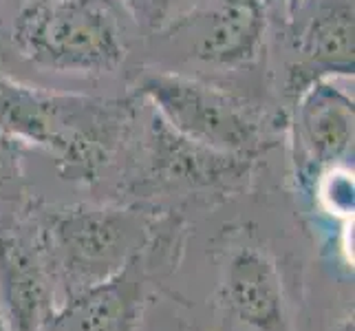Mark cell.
Segmentation results:
<instances>
[{
	"label": "cell",
	"instance_id": "obj_10",
	"mask_svg": "<svg viewBox=\"0 0 355 331\" xmlns=\"http://www.w3.org/2000/svg\"><path fill=\"white\" fill-rule=\"evenodd\" d=\"M309 62L327 73H353V7L336 5L320 11L307 24L300 42Z\"/></svg>",
	"mask_w": 355,
	"mask_h": 331
},
{
	"label": "cell",
	"instance_id": "obj_2",
	"mask_svg": "<svg viewBox=\"0 0 355 331\" xmlns=\"http://www.w3.org/2000/svg\"><path fill=\"white\" fill-rule=\"evenodd\" d=\"M117 124V113L104 102L0 76V130L20 144L44 146L71 164L91 166L106 157Z\"/></svg>",
	"mask_w": 355,
	"mask_h": 331
},
{
	"label": "cell",
	"instance_id": "obj_3",
	"mask_svg": "<svg viewBox=\"0 0 355 331\" xmlns=\"http://www.w3.org/2000/svg\"><path fill=\"white\" fill-rule=\"evenodd\" d=\"M139 93L179 137L218 155H243L261 144L259 121L239 100L201 80L168 71L146 73Z\"/></svg>",
	"mask_w": 355,
	"mask_h": 331
},
{
	"label": "cell",
	"instance_id": "obj_6",
	"mask_svg": "<svg viewBox=\"0 0 355 331\" xmlns=\"http://www.w3.org/2000/svg\"><path fill=\"white\" fill-rule=\"evenodd\" d=\"M141 303L144 278L130 259L115 276L71 296L44 331H135Z\"/></svg>",
	"mask_w": 355,
	"mask_h": 331
},
{
	"label": "cell",
	"instance_id": "obj_13",
	"mask_svg": "<svg viewBox=\"0 0 355 331\" xmlns=\"http://www.w3.org/2000/svg\"><path fill=\"white\" fill-rule=\"evenodd\" d=\"M285 3H287L289 11H291V14H293V11H298L300 7H304V5H307L309 0H285Z\"/></svg>",
	"mask_w": 355,
	"mask_h": 331
},
{
	"label": "cell",
	"instance_id": "obj_1",
	"mask_svg": "<svg viewBox=\"0 0 355 331\" xmlns=\"http://www.w3.org/2000/svg\"><path fill=\"white\" fill-rule=\"evenodd\" d=\"M11 42L33 67L76 76L113 73L128 53L108 0H31L18 11Z\"/></svg>",
	"mask_w": 355,
	"mask_h": 331
},
{
	"label": "cell",
	"instance_id": "obj_11",
	"mask_svg": "<svg viewBox=\"0 0 355 331\" xmlns=\"http://www.w3.org/2000/svg\"><path fill=\"white\" fill-rule=\"evenodd\" d=\"M186 3L188 0H124L132 18H137L139 22L148 24L153 29L168 24Z\"/></svg>",
	"mask_w": 355,
	"mask_h": 331
},
{
	"label": "cell",
	"instance_id": "obj_5",
	"mask_svg": "<svg viewBox=\"0 0 355 331\" xmlns=\"http://www.w3.org/2000/svg\"><path fill=\"white\" fill-rule=\"evenodd\" d=\"M0 305L11 331H44L55 314L40 243L14 232H0Z\"/></svg>",
	"mask_w": 355,
	"mask_h": 331
},
{
	"label": "cell",
	"instance_id": "obj_8",
	"mask_svg": "<svg viewBox=\"0 0 355 331\" xmlns=\"http://www.w3.org/2000/svg\"><path fill=\"white\" fill-rule=\"evenodd\" d=\"M298 133L311 159L338 164L353 148V100L324 78H313L300 93Z\"/></svg>",
	"mask_w": 355,
	"mask_h": 331
},
{
	"label": "cell",
	"instance_id": "obj_12",
	"mask_svg": "<svg viewBox=\"0 0 355 331\" xmlns=\"http://www.w3.org/2000/svg\"><path fill=\"white\" fill-rule=\"evenodd\" d=\"M20 175V142L0 130V192Z\"/></svg>",
	"mask_w": 355,
	"mask_h": 331
},
{
	"label": "cell",
	"instance_id": "obj_7",
	"mask_svg": "<svg viewBox=\"0 0 355 331\" xmlns=\"http://www.w3.org/2000/svg\"><path fill=\"white\" fill-rule=\"evenodd\" d=\"M227 303L256 331H291L280 278L267 254L243 248L227 265Z\"/></svg>",
	"mask_w": 355,
	"mask_h": 331
},
{
	"label": "cell",
	"instance_id": "obj_9",
	"mask_svg": "<svg viewBox=\"0 0 355 331\" xmlns=\"http://www.w3.org/2000/svg\"><path fill=\"white\" fill-rule=\"evenodd\" d=\"M263 35L261 0H218L194 44V56L218 67H243L259 56Z\"/></svg>",
	"mask_w": 355,
	"mask_h": 331
},
{
	"label": "cell",
	"instance_id": "obj_14",
	"mask_svg": "<svg viewBox=\"0 0 355 331\" xmlns=\"http://www.w3.org/2000/svg\"><path fill=\"white\" fill-rule=\"evenodd\" d=\"M0 331H11L9 325H7V318H5V312H3V305H0Z\"/></svg>",
	"mask_w": 355,
	"mask_h": 331
},
{
	"label": "cell",
	"instance_id": "obj_4",
	"mask_svg": "<svg viewBox=\"0 0 355 331\" xmlns=\"http://www.w3.org/2000/svg\"><path fill=\"white\" fill-rule=\"evenodd\" d=\"M132 219L102 207H67L49 217L40 248L71 296L100 285L135 259Z\"/></svg>",
	"mask_w": 355,
	"mask_h": 331
}]
</instances>
